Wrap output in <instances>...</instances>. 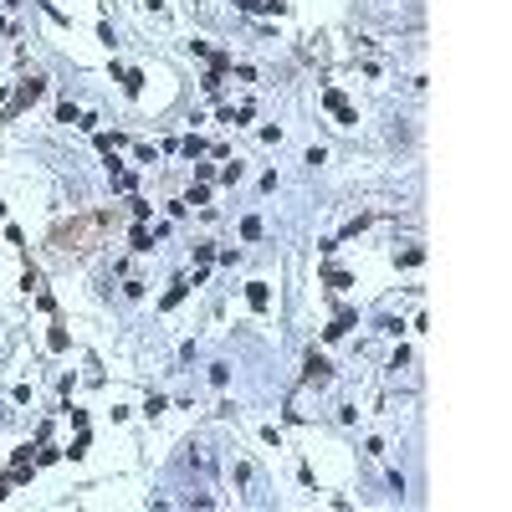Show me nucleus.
<instances>
[{"label": "nucleus", "instance_id": "1", "mask_svg": "<svg viewBox=\"0 0 512 512\" xmlns=\"http://www.w3.org/2000/svg\"><path fill=\"white\" fill-rule=\"evenodd\" d=\"M323 103L338 113V123H359V118H354V108L344 103V93H333V88H328V93H323Z\"/></svg>", "mask_w": 512, "mask_h": 512}, {"label": "nucleus", "instance_id": "2", "mask_svg": "<svg viewBox=\"0 0 512 512\" xmlns=\"http://www.w3.org/2000/svg\"><path fill=\"white\" fill-rule=\"evenodd\" d=\"M246 297H251V308H256V313H262V308L272 303V292H267V282H251V287H246Z\"/></svg>", "mask_w": 512, "mask_h": 512}, {"label": "nucleus", "instance_id": "3", "mask_svg": "<svg viewBox=\"0 0 512 512\" xmlns=\"http://www.w3.org/2000/svg\"><path fill=\"white\" fill-rule=\"evenodd\" d=\"M41 93H47V82H41V77H31V82H26V88H21V103H36Z\"/></svg>", "mask_w": 512, "mask_h": 512}, {"label": "nucleus", "instance_id": "4", "mask_svg": "<svg viewBox=\"0 0 512 512\" xmlns=\"http://www.w3.org/2000/svg\"><path fill=\"white\" fill-rule=\"evenodd\" d=\"M308 379H328V359H323V354L308 359Z\"/></svg>", "mask_w": 512, "mask_h": 512}, {"label": "nucleus", "instance_id": "5", "mask_svg": "<svg viewBox=\"0 0 512 512\" xmlns=\"http://www.w3.org/2000/svg\"><path fill=\"white\" fill-rule=\"evenodd\" d=\"M185 292H190V282H175V287H169V297H164V308H175V303H180Z\"/></svg>", "mask_w": 512, "mask_h": 512}, {"label": "nucleus", "instance_id": "6", "mask_svg": "<svg viewBox=\"0 0 512 512\" xmlns=\"http://www.w3.org/2000/svg\"><path fill=\"white\" fill-rule=\"evenodd\" d=\"M57 118H62V123H82V113H77L72 103H62V108H57Z\"/></svg>", "mask_w": 512, "mask_h": 512}]
</instances>
